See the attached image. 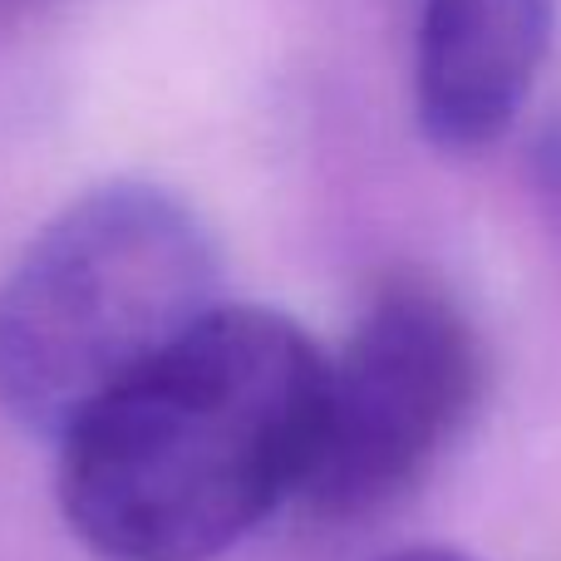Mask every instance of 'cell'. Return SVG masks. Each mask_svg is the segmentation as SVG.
<instances>
[{"instance_id": "1", "label": "cell", "mask_w": 561, "mask_h": 561, "mask_svg": "<svg viewBox=\"0 0 561 561\" xmlns=\"http://www.w3.org/2000/svg\"><path fill=\"white\" fill-rule=\"evenodd\" d=\"M325 355L272 306H217L59 438L55 503L94 561H217L296 503Z\"/></svg>"}, {"instance_id": "3", "label": "cell", "mask_w": 561, "mask_h": 561, "mask_svg": "<svg viewBox=\"0 0 561 561\" xmlns=\"http://www.w3.org/2000/svg\"><path fill=\"white\" fill-rule=\"evenodd\" d=\"M478 389L483 350L454 296L424 276L385 280L325 355L316 444L290 507L316 523L394 507L458 438Z\"/></svg>"}, {"instance_id": "4", "label": "cell", "mask_w": 561, "mask_h": 561, "mask_svg": "<svg viewBox=\"0 0 561 561\" xmlns=\"http://www.w3.org/2000/svg\"><path fill=\"white\" fill-rule=\"evenodd\" d=\"M552 55V0H419L414 114L444 153H483L517 124Z\"/></svg>"}, {"instance_id": "2", "label": "cell", "mask_w": 561, "mask_h": 561, "mask_svg": "<svg viewBox=\"0 0 561 561\" xmlns=\"http://www.w3.org/2000/svg\"><path fill=\"white\" fill-rule=\"evenodd\" d=\"M217 290L213 232L178 193L144 178L79 193L0 280V414L59 444L203 325Z\"/></svg>"}, {"instance_id": "6", "label": "cell", "mask_w": 561, "mask_h": 561, "mask_svg": "<svg viewBox=\"0 0 561 561\" xmlns=\"http://www.w3.org/2000/svg\"><path fill=\"white\" fill-rule=\"evenodd\" d=\"M379 561H473L468 552H454V547H409V552L379 557Z\"/></svg>"}, {"instance_id": "5", "label": "cell", "mask_w": 561, "mask_h": 561, "mask_svg": "<svg viewBox=\"0 0 561 561\" xmlns=\"http://www.w3.org/2000/svg\"><path fill=\"white\" fill-rule=\"evenodd\" d=\"M537 173H542V193L561 222V124L542 138V148H537Z\"/></svg>"}]
</instances>
